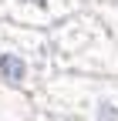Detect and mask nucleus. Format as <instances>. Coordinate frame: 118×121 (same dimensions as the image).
<instances>
[{
	"instance_id": "1",
	"label": "nucleus",
	"mask_w": 118,
	"mask_h": 121,
	"mask_svg": "<svg viewBox=\"0 0 118 121\" xmlns=\"http://www.w3.org/2000/svg\"><path fill=\"white\" fill-rule=\"evenodd\" d=\"M47 47L54 74H91L115 78L118 74V27L81 7L47 30Z\"/></svg>"
},
{
	"instance_id": "6",
	"label": "nucleus",
	"mask_w": 118,
	"mask_h": 121,
	"mask_svg": "<svg viewBox=\"0 0 118 121\" xmlns=\"http://www.w3.org/2000/svg\"><path fill=\"white\" fill-rule=\"evenodd\" d=\"M34 121H71V118H61V114H51V111H37Z\"/></svg>"
},
{
	"instance_id": "4",
	"label": "nucleus",
	"mask_w": 118,
	"mask_h": 121,
	"mask_svg": "<svg viewBox=\"0 0 118 121\" xmlns=\"http://www.w3.org/2000/svg\"><path fill=\"white\" fill-rule=\"evenodd\" d=\"M81 7L84 0H0V20L31 30H51Z\"/></svg>"
},
{
	"instance_id": "2",
	"label": "nucleus",
	"mask_w": 118,
	"mask_h": 121,
	"mask_svg": "<svg viewBox=\"0 0 118 121\" xmlns=\"http://www.w3.org/2000/svg\"><path fill=\"white\" fill-rule=\"evenodd\" d=\"M41 111L61 114L71 121H118V74H51L34 94Z\"/></svg>"
},
{
	"instance_id": "5",
	"label": "nucleus",
	"mask_w": 118,
	"mask_h": 121,
	"mask_svg": "<svg viewBox=\"0 0 118 121\" xmlns=\"http://www.w3.org/2000/svg\"><path fill=\"white\" fill-rule=\"evenodd\" d=\"M84 7L98 13L101 20H108L111 27H118V0H84Z\"/></svg>"
},
{
	"instance_id": "3",
	"label": "nucleus",
	"mask_w": 118,
	"mask_h": 121,
	"mask_svg": "<svg viewBox=\"0 0 118 121\" xmlns=\"http://www.w3.org/2000/svg\"><path fill=\"white\" fill-rule=\"evenodd\" d=\"M54 74L47 30H31L0 20V87L17 94H37Z\"/></svg>"
}]
</instances>
